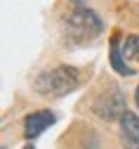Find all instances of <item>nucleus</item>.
I'll return each mask as SVG.
<instances>
[{
    "label": "nucleus",
    "mask_w": 139,
    "mask_h": 149,
    "mask_svg": "<svg viewBox=\"0 0 139 149\" xmlns=\"http://www.w3.org/2000/svg\"><path fill=\"white\" fill-rule=\"evenodd\" d=\"M111 66L120 73V76H134V69L127 64V59L123 57V52H120L118 38H113V43H111Z\"/></svg>",
    "instance_id": "423d86ee"
},
{
    "label": "nucleus",
    "mask_w": 139,
    "mask_h": 149,
    "mask_svg": "<svg viewBox=\"0 0 139 149\" xmlns=\"http://www.w3.org/2000/svg\"><path fill=\"white\" fill-rule=\"evenodd\" d=\"M120 142L125 149H139V116L132 111L120 116Z\"/></svg>",
    "instance_id": "39448f33"
},
{
    "label": "nucleus",
    "mask_w": 139,
    "mask_h": 149,
    "mask_svg": "<svg viewBox=\"0 0 139 149\" xmlns=\"http://www.w3.org/2000/svg\"><path fill=\"white\" fill-rule=\"evenodd\" d=\"M54 121H57V116H54V111H50V109L33 111V114H28V116L24 118V135H26L28 140H33V137H38V135H43Z\"/></svg>",
    "instance_id": "20e7f679"
},
{
    "label": "nucleus",
    "mask_w": 139,
    "mask_h": 149,
    "mask_svg": "<svg viewBox=\"0 0 139 149\" xmlns=\"http://www.w3.org/2000/svg\"><path fill=\"white\" fill-rule=\"evenodd\" d=\"M134 102H137V107H139V85H137V92H134Z\"/></svg>",
    "instance_id": "6e6552de"
},
{
    "label": "nucleus",
    "mask_w": 139,
    "mask_h": 149,
    "mask_svg": "<svg viewBox=\"0 0 139 149\" xmlns=\"http://www.w3.org/2000/svg\"><path fill=\"white\" fill-rule=\"evenodd\" d=\"M78 85H80V76H78V69L73 66H54L50 71H43L40 76L35 78V90L40 95H54V97H62L73 92Z\"/></svg>",
    "instance_id": "f257e3e1"
},
{
    "label": "nucleus",
    "mask_w": 139,
    "mask_h": 149,
    "mask_svg": "<svg viewBox=\"0 0 139 149\" xmlns=\"http://www.w3.org/2000/svg\"><path fill=\"white\" fill-rule=\"evenodd\" d=\"M24 149H35V147H33V144H26V147H24Z\"/></svg>",
    "instance_id": "1a4fd4ad"
},
{
    "label": "nucleus",
    "mask_w": 139,
    "mask_h": 149,
    "mask_svg": "<svg viewBox=\"0 0 139 149\" xmlns=\"http://www.w3.org/2000/svg\"><path fill=\"white\" fill-rule=\"evenodd\" d=\"M94 114L99 116V118H104V121H120V116L127 111V107H125V95L120 92V88L118 85H109L102 95H99L97 100H94Z\"/></svg>",
    "instance_id": "7ed1b4c3"
},
{
    "label": "nucleus",
    "mask_w": 139,
    "mask_h": 149,
    "mask_svg": "<svg viewBox=\"0 0 139 149\" xmlns=\"http://www.w3.org/2000/svg\"><path fill=\"white\" fill-rule=\"evenodd\" d=\"M120 52L125 59H139V36H125Z\"/></svg>",
    "instance_id": "0eeeda50"
},
{
    "label": "nucleus",
    "mask_w": 139,
    "mask_h": 149,
    "mask_svg": "<svg viewBox=\"0 0 139 149\" xmlns=\"http://www.w3.org/2000/svg\"><path fill=\"white\" fill-rule=\"evenodd\" d=\"M66 26L73 38H80V40H92L104 29L99 14L94 10H90L83 0H71V10L66 14Z\"/></svg>",
    "instance_id": "f03ea898"
}]
</instances>
